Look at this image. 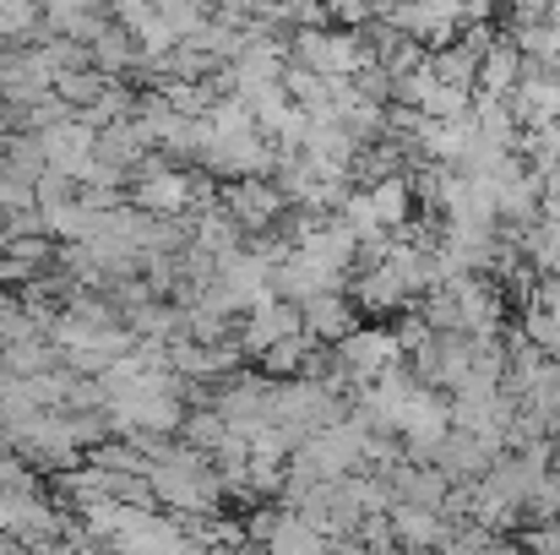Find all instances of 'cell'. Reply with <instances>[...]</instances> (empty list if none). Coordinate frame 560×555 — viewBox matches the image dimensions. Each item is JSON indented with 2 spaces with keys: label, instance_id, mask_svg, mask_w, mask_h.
<instances>
[{
  "label": "cell",
  "instance_id": "1",
  "mask_svg": "<svg viewBox=\"0 0 560 555\" xmlns=\"http://www.w3.org/2000/svg\"><path fill=\"white\" fill-rule=\"evenodd\" d=\"M267 545H272V555H327L322 529L305 523V518H278L272 534H267Z\"/></svg>",
  "mask_w": 560,
  "mask_h": 555
},
{
  "label": "cell",
  "instance_id": "2",
  "mask_svg": "<svg viewBox=\"0 0 560 555\" xmlns=\"http://www.w3.org/2000/svg\"><path fill=\"white\" fill-rule=\"evenodd\" d=\"M229 201H234V212H240V218H245V223H261V218H272V212H278V190H272V185H234V190H229Z\"/></svg>",
  "mask_w": 560,
  "mask_h": 555
}]
</instances>
